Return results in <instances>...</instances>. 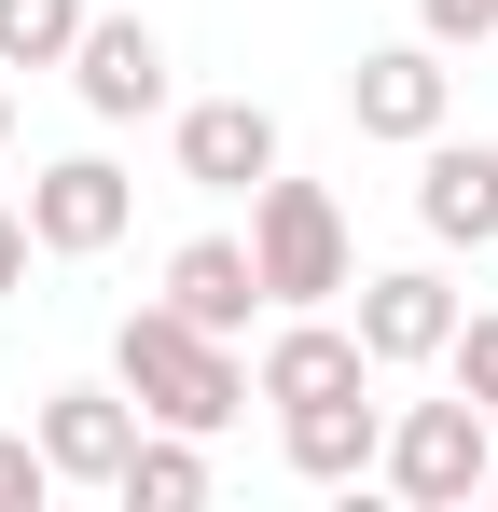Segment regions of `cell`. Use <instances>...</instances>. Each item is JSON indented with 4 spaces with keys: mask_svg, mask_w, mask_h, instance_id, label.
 I'll list each match as a JSON object with an SVG mask.
<instances>
[{
    "mask_svg": "<svg viewBox=\"0 0 498 512\" xmlns=\"http://www.w3.org/2000/svg\"><path fill=\"white\" fill-rule=\"evenodd\" d=\"M166 305H180L194 333H249V305H263L249 236H180V250H166Z\"/></svg>",
    "mask_w": 498,
    "mask_h": 512,
    "instance_id": "obj_13",
    "label": "cell"
},
{
    "mask_svg": "<svg viewBox=\"0 0 498 512\" xmlns=\"http://www.w3.org/2000/svg\"><path fill=\"white\" fill-rule=\"evenodd\" d=\"M0 139H14V97H0Z\"/></svg>",
    "mask_w": 498,
    "mask_h": 512,
    "instance_id": "obj_20",
    "label": "cell"
},
{
    "mask_svg": "<svg viewBox=\"0 0 498 512\" xmlns=\"http://www.w3.org/2000/svg\"><path fill=\"white\" fill-rule=\"evenodd\" d=\"M56 499V457H42V429H0V512H42Z\"/></svg>",
    "mask_w": 498,
    "mask_h": 512,
    "instance_id": "obj_17",
    "label": "cell"
},
{
    "mask_svg": "<svg viewBox=\"0 0 498 512\" xmlns=\"http://www.w3.org/2000/svg\"><path fill=\"white\" fill-rule=\"evenodd\" d=\"M111 499L125 512H194L208 499V429H139L125 471H111Z\"/></svg>",
    "mask_w": 498,
    "mask_h": 512,
    "instance_id": "obj_14",
    "label": "cell"
},
{
    "mask_svg": "<svg viewBox=\"0 0 498 512\" xmlns=\"http://www.w3.org/2000/svg\"><path fill=\"white\" fill-rule=\"evenodd\" d=\"M415 28L457 56V42H498V0H415Z\"/></svg>",
    "mask_w": 498,
    "mask_h": 512,
    "instance_id": "obj_18",
    "label": "cell"
},
{
    "mask_svg": "<svg viewBox=\"0 0 498 512\" xmlns=\"http://www.w3.org/2000/svg\"><path fill=\"white\" fill-rule=\"evenodd\" d=\"M70 97L97 111V125H153V111H166V28H139V14H83Z\"/></svg>",
    "mask_w": 498,
    "mask_h": 512,
    "instance_id": "obj_8",
    "label": "cell"
},
{
    "mask_svg": "<svg viewBox=\"0 0 498 512\" xmlns=\"http://www.w3.org/2000/svg\"><path fill=\"white\" fill-rule=\"evenodd\" d=\"M485 499H498V471H485Z\"/></svg>",
    "mask_w": 498,
    "mask_h": 512,
    "instance_id": "obj_21",
    "label": "cell"
},
{
    "mask_svg": "<svg viewBox=\"0 0 498 512\" xmlns=\"http://www.w3.org/2000/svg\"><path fill=\"white\" fill-rule=\"evenodd\" d=\"M415 222L443 250H498V139H415Z\"/></svg>",
    "mask_w": 498,
    "mask_h": 512,
    "instance_id": "obj_10",
    "label": "cell"
},
{
    "mask_svg": "<svg viewBox=\"0 0 498 512\" xmlns=\"http://www.w3.org/2000/svg\"><path fill=\"white\" fill-rule=\"evenodd\" d=\"M83 0H0V70H70Z\"/></svg>",
    "mask_w": 498,
    "mask_h": 512,
    "instance_id": "obj_15",
    "label": "cell"
},
{
    "mask_svg": "<svg viewBox=\"0 0 498 512\" xmlns=\"http://www.w3.org/2000/svg\"><path fill=\"white\" fill-rule=\"evenodd\" d=\"M42 457H56V485H111V471H125V443H139V402H125V374H111V388H42Z\"/></svg>",
    "mask_w": 498,
    "mask_h": 512,
    "instance_id": "obj_11",
    "label": "cell"
},
{
    "mask_svg": "<svg viewBox=\"0 0 498 512\" xmlns=\"http://www.w3.org/2000/svg\"><path fill=\"white\" fill-rule=\"evenodd\" d=\"M125 222H139V180L111 167V153H56V167H28V236H42V263L125 250Z\"/></svg>",
    "mask_w": 498,
    "mask_h": 512,
    "instance_id": "obj_4",
    "label": "cell"
},
{
    "mask_svg": "<svg viewBox=\"0 0 498 512\" xmlns=\"http://www.w3.org/2000/svg\"><path fill=\"white\" fill-rule=\"evenodd\" d=\"M166 153H180V180H194V194H263V180L291 167L263 97H194V111L166 125Z\"/></svg>",
    "mask_w": 498,
    "mask_h": 512,
    "instance_id": "obj_7",
    "label": "cell"
},
{
    "mask_svg": "<svg viewBox=\"0 0 498 512\" xmlns=\"http://www.w3.org/2000/svg\"><path fill=\"white\" fill-rule=\"evenodd\" d=\"M346 111H360V139H388V153L443 139V111H457V70H443V42H429V28H415V42H374V56L346 70Z\"/></svg>",
    "mask_w": 498,
    "mask_h": 512,
    "instance_id": "obj_6",
    "label": "cell"
},
{
    "mask_svg": "<svg viewBox=\"0 0 498 512\" xmlns=\"http://www.w3.org/2000/svg\"><path fill=\"white\" fill-rule=\"evenodd\" d=\"M457 277L443 263H374L360 277V346H374V374H429L443 346H457Z\"/></svg>",
    "mask_w": 498,
    "mask_h": 512,
    "instance_id": "obj_5",
    "label": "cell"
},
{
    "mask_svg": "<svg viewBox=\"0 0 498 512\" xmlns=\"http://www.w3.org/2000/svg\"><path fill=\"white\" fill-rule=\"evenodd\" d=\"M28 250H42V236H28V194H14V208H0V291L28 277Z\"/></svg>",
    "mask_w": 498,
    "mask_h": 512,
    "instance_id": "obj_19",
    "label": "cell"
},
{
    "mask_svg": "<svg viewBox=\"0 0 498 512\" xmlns=\"http://www.w3.org/2000/svg\"><path fill=\"white\" fill-rule=\"evenodd\" d=\"M374 443H388L374 388H332V402H291V416H277V457H291L305 485H360V471H374Z\"/></svg>",
    "mask_w": 498,
    "mask_h": 512,
    "instance_id": "obj_12",
    "label": "cell"
},
{
    "mask_svg": "<svg viewBox=\"0 0 498 512\" xmlns=\"http://www.w3.org/2000/svg\"><path fill=\"white\" fill-rule=\"evenodd\" d=\"M249 277H263V305L291 319V305H332V291H360V250H346V208H332L319 180H263L249 194Z\"/></svg>",
    "mask_w": 498,
    "mask_h": 512,
    "instance_id": "obj_2",
    "label": "cell"
},
{
    "mask_svg": "<svg viewBox=\"0 0 498 512\" xmlns=\"http://www.w3.org/2000/svg\"><path fill=\"white\" fill-rule=\"evenodd\" d=\"M111 374H125V402H139L153 429H236V402H249L236 333H194L180 305H125V333H111Z\"/></svg>",
    "mask_w": 498,
    "mask_h": 512,
    "instance_id": "obj_1",
    "label": "cell"
},
{
    "mask_svg": "<svg viewBox=\"0 0 498 512\" xmlns=\"http://www.w3.org/2000/svg\"><path fill=\"white\" fill-rule=\"evenodd\" d=\"M374 471H388V499H415V512H471L485 471H498V416L471 388H457V402H402L388 443H374Z\"/></svg>",
    "mask_w": 498,
    "mask_h": 512,
    "instance_id": "obj_3",
    "label": "cell"
},
{
    "mask_svg": "<svg viewBox=\"0 0 498 512\" xmlns=\"http://www.w3.org/2000/svg\"><path fill=\"white\" fill-rule=\"evenodd\" d=\"M443 374H457V388H471V402L498 416V305H471V319H457V346H443Z\"/></svg>",
    "mask_w": 498,
    "mask_h": 512,
    "instance_id": "obj_16",
    "label": "cell"
},
{
    "mask_svg": "<svg viewBox=\"0 0 498 512\" xmlns=\"http://www.w3.org/2000/svg\"><path fill=\"white\" fill-rule=\"evenodd\" d=\"M332 388H374V346H360V319H319V305H291L277 319V346H263V374H249V402H332Z\"/></svg>",
    "mask_w": 498,
    "mask_h": 512,
    "instance_id": "obj_9",
    "label": "cell"
}]
</instances>
